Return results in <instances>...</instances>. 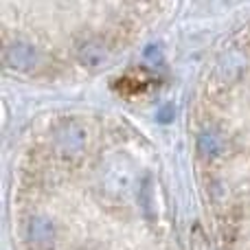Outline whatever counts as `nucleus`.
<instances>
[{
  "instance_id": "nucleus-1",
  "label": "nucleus",
  "mask_w": 250,
  "mask_h": 250,
  "mask_svg": "<svg viewBox=\"0 0 250 250\" xmlns=\"http://www.w3.org/2000/svg\"><path fill=\"white\" fill-rule=\"evenodd\" d=\"M149 83H151V77H147L143 70H136V73H129L127 77L121 79V83H119V90L127 92V95H136V92L145 90Z\"/></svg>"
}]
</instances>
